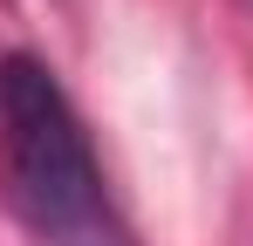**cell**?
Here are the masks:
<instances>
[{"label":"cell","instance_id":"6da1fadb","mask_svg":"<svg viewBox=\"0 0 253 246\" xmlns=\"http://www.w3.org/2000/svg\"><path fill=\"white\" fill-rule=\"evenodd\" d=\"M0 171L28 226L55 240H89L103 219V171L89 151L76 103L35 55H0Z\"/></svg>","mask_w":253,"mask_h":246},{"label":"cell","instance_id":"7a4b0ae2","mask_svg":"<svg viewBox=\"0 0 253 246\" xmlns=\"http://www.w3.org/2000/svg\"><path fill=\"white\" fill-rule=\"evenodd\" d=\"M83 246H89V240H83Z\"/></svg>","mask_w":253,"mask_h":246}]
</instances>
